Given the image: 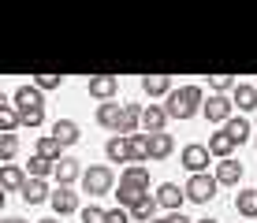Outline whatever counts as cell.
Returning a JSON list of instances; mask_svg holds the SVG:
<instances>
[{
  "instance_id": "1f68e13d",
  "label": "cell",
  "mask_w": 257,
  "mask_h": 223,
  "mask_svg": "<svg viewBox=\"0 0 257 223\" xmlns=\"http://www.w3.org/2000/svg\"><path fill=\"white\" fill-rule=\"evenodd\" d=\"M238 82H235V78L231 75H212L209 78V89H212V93H227V89H235Z\"/></svg>"
},
{
  "instance_id": "4fadbf2b",
  "label": "cell",
  "mask_w": 257,
  "mask_h": 223,
  "mask_svg": "<svg viewBox=\"0 0 257 223\" xmlns=\"http://www.w3.org/2000/svg\"><path fill=\"white\" fill-rule=\"evenodd\" d=\"M123 108H127V104H112V101H108V104H101V108H97V123L119 134V123H123Z\"/></svg>"
},
{
  "instance_id": "8d00e7d4",
  "label": "cell",
  "mask_w": 257,
  "mask_h": 223,
  "mask_svg": "<svg viewBox=\"0 0 257 223\" xmlns=\"http://www.w3.org/2000/svg\"><path fill=\"white\" fill-rule=\"evenodd\" d=\"M198 223H216V219H198Z\"/></svg>"
},
{
  "instance_id": "3957f363",
  "label": "cell",
  "mask_w": 257,
  "mask_h": 223,
  "mask_svg": "<svg viewBox=\"0 0 257 223\" xmlns=\"http://www.w3.org/2000/svg\"><path fill=\"white\" fill-rule=\"evenodd\" d=\"M164 108H168L172 119H194V115L205 108L201 86H179V89H172V97L164 101Z\"/></svg>"
},
{
  "instance_id": "30bf717a",
  "label": "cell",
  "mask_w": 257,
  "mask_h": 223,
  "mask_svg": "<svg viewBox=\"0 0 257 223\" xmlns=\"http://www.w3.org/2000/svg\"><path fill=\"white\" fill-rule=\"evenodd\" d=\"M116 89H119V78L116 75H93L90 78V97H97V101H104V104L116 97Z\"/></svg>"
},
{
  "instance_id": "e0dca14e",
  "label": "cell",
  "mask_w": 257,
  "mask_h": 223,
  "mask_svg": "<svg viewBox=\"0 0 257 223\" xmlns=\"http://www.w3.org/2000/svg\"><path fill=\"white\" fill-rule=\"evenodd\" d=\"M26 182H30V178H26L23 167H15V164H4V167H0V186H4V190H19V193H23Z\"/></svg>"
},
{
  "instance_id": "277c9868",
  "label": "cell",
  "mask_w": 257,
  "mask_h": 223,
  "mask_svg": "<svg viewBox=\"0 0 257 223\" xmlns=\"http://www.w3.org/2000/svg\"><path fill=\"white\" fill-rule=\"evenodd\" d=\"M112 182H116V175H112V167H104V164L86 167V175H82V190L90 193V197H101V193H108Z\"/></svg>"
},
{
  "instance_id": "ac0fdd59",
  "label": "cell",
  "mask_w": 257,
  "mask_h": 223,
  "mask_svg": "<svg viewBox=\"0 0 257 223\" xmlns=\"http://www.w3.org/2000/svg\"><path fill=\"white\" fill-rule=\"evenodd\" d=\"M183 197H187V190H179L175 182H164L161 190H157V201H161V208H172V212H179Z\"/></svg>"
},
{
  "instance_id": "e575fe53",
  "label": "cell",
  "mask_w": 257,
  "mask_h": 223,
  "mask_svg": "<svg viewBox=\"0 0 257 223\" xmlns=\"http://www.w3.org/2000/svg\"><path fill=\"white\" fill-rule=\"evenodd\" d=\"M153 223H194V219H187L183 212H172V216H164V219H153Z\"/></svg>"
},
{
  "instance_id": "d6a6232c",
  "label": "cell",
  "mask_w": 257,
  "mask_h": 223,
  "mask_svg": "<svg viewBox=\"0 0 257 223\" xmlns=\"http://www.w3.org/2000/svg\"><path fill=\"white\" fill-rule=\"evenodd\" d=\"M104 219H108V212L97 208V204H86L82 208V223H104Z\"/></svg>"
},
{
  "instance_id": "d590c367",
  "label": "cell",
  "mask_w": 257,
  "mask_h": 223,
  "mask_svg": "<svg viewBox=\"0 0 257 223\" xmlns=\"http://www.w3.org/2000/svg\"><path fill=\"white\" fill-rule=\"evenodd\" d=\"M4 223H26V219H15V216H8V219H4Z\"/></svg>"
},
{
  "instance_id": "d4e9b609",
  "label": "cell",
  "mask_w": 257,
  "mask_h": 223,
  "mask_svg": "<svg viewBox=\"0 0 257 223\" xmlns=\"http://www.w3.org/2000/svg\"><path fill=\"white\" fill-rule=\"evenodd\" d=\"M19 112H15V104L12 101H4V97H0V130H4V134H12L15 127H19Z\"/></svg>"
},
{
  "instance_id": "f1b7e54d",
  "label": "cell",
  "mask_w": 257,
  "mask_h": 223,
  "mask_svg": "<svg viewBox=\"0 0 257 223\" xmlns=\"http://www.w3.org/2000/svg\"><path fill=\"white\" fill-rule=\"evenodd\" d=\"M26 171H30V178H45L56 171V164H49V160H41V156H34L30 164H26Z\"/></svg>"
},
{
  "instance_id": "83f0119b",
  "label": "cell",
  "mask_w": 257,
  "mask_h": 223,
  "mask_svg": "<svg viewBox=\"0 0 257 223\" xmlns=\"http://www.w3.org/2000/svg\"><path fill=\"white\" fill-rule=\"evenodd\" d=\"M224 130H227V134H231V138L238 141V145H242V141H246V138H250V123H246V119H242V115H231V119H227V123H224Z\"/></svg>"
},
{
  "instance_id": "f546056e",
  "label": "cell",
  "mask_w": 257,
  "mask_h": 223,
  "mask_svg": "<svg viewBox=\"0 0 257 223\" xmlns=\"http://www.w3.org/2000/svg\"><path fill=\"white\" fill-rule=\"evenodd\" d=\"M60 82H64V75H49V71H41V75H34V86L45 93V89H60Z\"/></svg>"
},
{
  "instance_id": "8fae6325",
  "label": "cell",
  "mask_w": 257,
  "mask_h": 223,
  "mask_svg": "<svg viewBox=\"0 0 257 223\" xmlns=\"http://www.w3.org/2000/svg\"><path fill=\"white\" fill-rule=\"evenodd\" d=\"M104 156H108L112 164H131V138H119V134H112L108 145H104Z\"/></svg>"
},
{
  "instance_id": "4316f807",
  "label": "cell",
  "mask_w": 257,
  "mask_h": 223,
  "mask_svg": "<svg viewBox=\"0 0 257 223\" xmlns=\"http://www.w3.org/2000/svg\"><path fill=\"white\" fill-rule=\"evenodd\" d=\"M149 160V134H135L131 138V164H146Z\"/></svg>"
},
{
  "instance_id": "484cf974",
  "label": "cell",
  "mask_w": 257,
  "mask_h": 223,
  "mask_svg": "<svg viewBox=\"0 0 257 223\" xmlns=\"http://www.w3.org/2000/svg\"><path fill=\"white\" fill-rule=\"evenodd\" d=\"M157 208H161V201H157V197H146L142 204H135V208H131V219H138V223H153Z\"/></svg>"
},
{
  "instance_id": "cb8c5ba5",
  "label": "cell",
  "mask_w": 257,
  "mask_h": 223,
  "mask_svg": "<svg viewBox=\"0 0 257 223\" xmlns=\"http://www.w3.org/2000/svg\"><path fill=\"white\" fill-rule=\"evenodd\" d=\"M235 208H238V216H246V219H257V190H238V197H235Z\"/></svg>"
},
{
  "instance_id": "44dd1931",
  "label": "cell",
  "mask_w": 257,
  "mask_h": 223,
  "mask_svg": "<svg viewBox=\"0 0 257 223\" xmlns=\"http://www.w3.org/2000/svg\"><path fill=\"white\" fill-rule=\"evenodd\" d=\"M231 101H235L242 112H253V108H257V86H246V82H238V86L231 89Z\"/></svg>"
},
{
  "instance_id": "ba28073f",
  "label": "cell",
  "mask_w": 257,
  "mask_h": 223,
  "mask_svg": "<svg viewBox=\"0 0 257 223\" xmlns=\"http://www.w3.org/2000/svg\"><path fill=\"white\" fill-rule=\"evenodd\" d=\"M49 204H52V212H56V216H71V212H78V193L71 190V186H56Z\"/></svg>"
},
{
  "instance_id": "7a4b0ae2",
  "label": "cell",
  "mask_w": 257,
  "mask_h": 223,
  "mask_svg": "<svg viewBox=\"0 0 257 223\" xmlns=\"http://www.w3.org/2000/svg\"><path fill=\"white\" fill-rule=\"evenodd\" d=\"M12 104H15V112H19V119H23V127H41L45 123V97H41V89L38 86H19L15 89V97H12Z\"/></svg>"
},
{
  "instance_id": "603a6c76",
  "label": "cell",
  "mask_w": 257,
  "mask_h": 223,
  "mask_svg": "<svg viewBox=\"0 0 257 223\" xmlns=\"http://www.w3.org/2000/svg\"><path fill=\"white\" fill-rule=\"evenodd\" d=\"M60 153H64V145H60V141L52 138V134L38 138V156H41V160H49V164H60V160H64Z\"/></svg>"
},
{
  "instance_id": "5bb4252c",
  "label": "cell",
  "mask_w": 257,
  "mask_h": 223,
  "mask_svg": "<svg viewBox=\"0 0 257 223\" xmlns=\"http://www.w3.org/2000/svg\"><path fill=\"white\" fill-rule=\"evenodd\" d=\"M142 89H146L149 97H172V75H146L142 78Z\"/></svg>"
},
{
  "instance_id": "4dcf8cb0",
  "label": "cell",
  "mask_w": 257,
  "mask_h": 223,
  "mask_svg": "<svg viewBox=\"0 0 257 223\" xmlns=\"http://www.w3.org/2000/svg\"><path fill=\"white\" fill-rule=\"evenodd\" d=\"M15 149H19V138H15V134H0V160H12L15 156Z\"/></svg>"
},
{
  "instance_id": "d6986e66",
  "label": "cell",
  "mask_w": 257,
  "mask_h": 223,
  "mask_svg": "<svg viewBox=\"0 0 257 223\" xmlns=\"http://www.w3.org/2000/svg\"><path fill=\"white\" fill-rule=\"evenodd\" d=\"M23 201H26V204L52 201V193H49V186H45V178H30V182L23 186Z\"/></svg>"
},
{
  "instance_id": "5b68a950",
  "label": "cell",
  "mask_w": 257,
  "mask_h": 223,
  "mask_svg": "<svg viewBox=\"0 0 257 223\" xmlns=\"http://www.w3.org/2000/svg\"><path fill=\"white\" fill-rule=\"evenodd\" d=\"M216 175H190V182L183 186L187 190V197L190 201H198V204H209L212 197H216Z\"/></svg>"
},
{
  "instance_id": "7402d4cb",
  "label": "cell",
  "mask_w": 257,
  "mask_h": 223,
  "mask_svg": "<svg viewBox=\"0 0 257 223\" xmlns=\"http://www.w3.org/2000/svg\"><path fill=\"white\" fill-rule=\"evenodd\" d=\"M172 149H175L172 134H149V160H164V156H172Z\"/></svg>"
},
{
  "instance_id": "ffe728a7",
  "label": "cell",
  "mask_w": 257,
  "mask_h": 223,
  "mask_svg": "<svg viewBox=\"0 0 257 223\" xmlns=\"http://www.w3.org/2000/svg\"><path fill=\"white\" fill-rule=\"evenodd\" d=\"M52 138H56L60 145H75L78 141V123L75 119H56L52 123Z\"/></svg>"
},
{
  "instance_id": "7c38bea8",
  "label": "cell",
  "mask_w": 257,
  "mask_h": 223,
  "mask_svg": "<svg viewBox=\"0 0 257 223\" xmlns=\"http://www.w3.org/2000/svg\"><path fill=\"white\" fill-rule=\"evenodd\" d=\"M235 145H238V141H235L227 130H216V134L209 138V153H212V156H220V160H231Z\"/></svg>"
},
{
  "instance_id": "9c48e42d",
  "label": "cell",
  "mask_w": 257,
  "mask_h": 223,
  "mask_svg": "<svg viewBox=\"0 0 257 223\" xmlns=\"http://www.w3.org/2000/svg\"><path fill=\"white\" fill-rule=\"evenodd\" d=\"M168 119H172V115H168L164 104H149V108H142V127H146V134H164Z\"/></svg>"
},
{
  "instance_id": "52a82bcc",
  "label": "cell",
  "mask_w": 257,
  "mask_h": 223,
  "mask_svg": "<svg viewBox=\"0 0 257 223\" xmlns=\"http://www.w3.org/2000/svg\"><path fill=\"white\" fill-rule=\"evenodd\" d=\"M209 145H198V141H194V145H187L183 149V167H187L190 175H205V167H209Z\"/></svg>"
},
{
  "instance_id": "9a60e30c",
  "label": "cell",
  "mask_w": 257,
  "mask_h": 223,
  "mask_svg": "<svg viewBox=\"0 0 257 223\" xmlns=\"http://www.w3.org/2000/svg\"><path fill=\"white\" fill-rule=\"evenodd\" d=\"M238 178H242V164H238L235 156L216 164V182H220V186H238Z\"/></svg>"
},
{
  "instance_id": "74e56055",
  "label": "cell",
  "mask_w": 257,
  "mask_h": 223,
  "mask_svg": "<svg viewBox=\"0 0 257 223\" xmlns=\"http://www.w3.org/2000/svg\"><path fill=\"white\" fill-rule=\"evenodd\" d=\"M41 223H56V219H41Z\"/></svg>"
},
{
  "instance_id": "f35d334b",
  "label": "cell",
  "mask_w": 257,
  "mask_h": 223,
  "mask_svg": "<svg viewBox=\"0 0 257 223\" xmlns=\"http://www.w3.org/2000/svg\"><path fill=\"white\" fill-rule=\"evenodd\" d=\"M253 86H257V82H253Z\"/></svg>"
},
{
  "instance_id": "836d02e7",
  "label": "cell",
  "mask_w": 257,
  "mask_h": 223,
  "mask_svg": "<svg viewBox=\"0 0 257 223\" xmlns=\"http://www.w3.org/2000/svg\"><path fill=\"white\" fill-rule=\"evenodd\" d=\"M104 223H131V212H127V208H112Z\"/></svg>"
},
{
  "instance_id": "8992f818",
  "label": "cell",
  "mask_w": 257,
  "mask_h": 223,
  "mask_svg": "<svg viewBox=\"0 0 257 223\" xmlns=\"http://www.w3.org/2000/svg\"><path fill=\"white\" fill-rule=\"evenodd\" d=\"M231 108H235V101L231 97H224V93H209V101H205V119L209 123H227L231 119Z\"/></svg>"
},
{
  "instance_id": "2e32d148",
  "label": "cell",
  "mask_w": 257,
  "mask_h": 223,
  "mask_svg": "<svg viewBox=\"0 0 257 223\" xmlns=\"http://www.w3.org/2000/svg\"><path fill=\"white\" fill-rule=\"evenodd\" d=\"M52 175H56V182H60V186H71L75 178H82L86 171L78 167V160H75V156H64V160L56 164V171H52Z\"/></svg>"
},
{
  "instance_id": "6da1fadb",
  "label": "cell",
  "mask_w": 257,
  "mask_h": 223,
  "mask_svg": "<svg viewBox=\"0 0 257 223\" xmlns=\"http://www.w3.org/2000/svg\"><path fill=\"white\" fill-rule=\"evenodd\" d=\"M116 197H119V208H127V212L149 197V171L142 164H131L127 171L119 175V193Z\"/></svg>"
}]
</instances>
